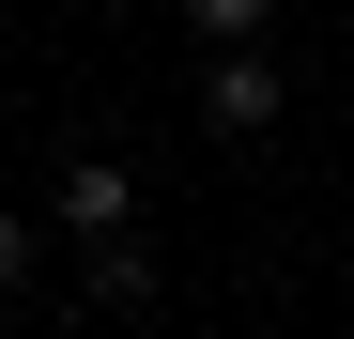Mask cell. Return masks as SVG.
<instances>
[{
  "label": "cell",
  "instance_id": "1",
  "mask_svg": "<svg viewBox=\"0 0 354 339\" xmlns=\"http://www.w3.org/2000/svg\"><path fill=\"white\" fill-rule=\"evenodd\" d=\"M277 108H292V93H277L262 46H216V62H201V124H216V139H262Z\"/></svg>",
  "mask_w": 354,
  "mask_h": 339
},
{
  "label": "cell",
  "instance_id": "2",
  "mask_svg": "<svg viewBox=\"0 0 354 339\" xmlns=\"http://www.w3.org/2000/svg\"><path fill=\"white\" fill-rule=\"evenodd\" d=\"M62 232H124V154H62Z\"/></svg>",
  "mask_w": 354,
  "mask_h": 339
},
{
  "label": "cell",
  "instance_id": "3",
  "mask_svg": "<svg viewBox=\"0 0 354 339\" xmlns=\"http://www.w3.org/2000/svg\"><path fill=\"white\" fill-rule=\"evenodd\" d=\"M93 309H154V247L139 232H93Z\"/></svg>",
  "mask_w": 354,
  "mask_h": 339
},
{
  "label": "cell",
  "instance_id": "5",
  "mask_svg": "<svg viewBox=\"0 0 354 339\" xmlns=\"http://www.w3.org/2000/svg\"><path fill=\"white\" fill-rule=\"evenodd\" d=\"M16 277H31V232H16V216H0V293H16Z\"/></svg>",
  "mask_w": 354,
  "mask_h": 339
},
{
  "label": "cell",
  "instance_id": "4",
  "mask_svg": "<svg viewBox=\"0 0 354 339\" xmlns=\"http://www.w3.org/2000/svg\"><path fill=\"white\" fill-rule=\"evenodd\" d=\"M262 16H277V0H185V31H201V46H262Z\"/></svg>",
  "mask_w": 354,
  "mask_h": 339
}]
</instances>
